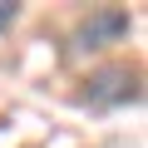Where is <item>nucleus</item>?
<instances>
[{"instance_id": "f257e3e1", "label": "nucleus", "mask_w": 148, "mask_h": 148, "mask_svg": "<svg viewBox=\"0 0 148 148\" xmlns=\"http://www.w3.org/2000/svg\"><path fill=\"white\" fill-rule=\"evenodd\" d=\"M143 89H138V69H128V64H104V69H94L89 79H84V94H79V104H89V109H123V104H133Z\"/></svg>"}, {"instance_id": "f03ea898", "label": "nucleus", "mask_w": 148, "mask_h": 148, "mask_svg": "<svg viewBox=\"0 0 148 148\" xmlns=\"http://www.w3.org/2000/svg\"><path fill=\"white\" fill-rule=\"evenodd\" d=\"M128 10H114V5H104V10H89L84 20H79V30H74V49L79 54H89V49H104V45H114V40H123L128 35Z\"/></svg>"}, {"instance_id": "7ed1b4c3", "label": "nucleus", "mask_w": 148, "mask_h": 148, "mask_svg": "<svg viewBox=\"0 0 148 148\" xmlns=\"http://www.w3.org/2000/svg\"><path fill=\"white\" fill-rule=\"evenodd\" d=\"M15 15H20V5H10V0H0V30H10V25H15Z\"/></svg>"}]
</instances>
